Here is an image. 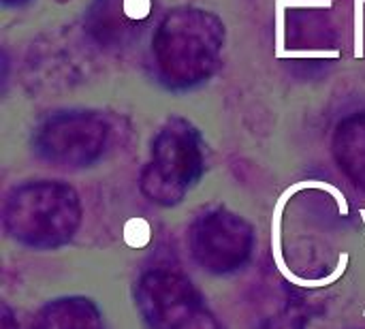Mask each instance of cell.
Instances as JSON below:
<instances>
[{
	"label": "cell",
	"instance_id": "1",
	"mask_svg": "<svg viewBox=\"0 0 365 329\" xmlns=\"http://www.w3.org/2000/svg\"><path fill=\"white\" fill-rule=\"evenodd\" d=\"M4 229L24 246L58 248L66 244L81 221L79 199L73 188L56 182L26 184L4 206Z\"/></svg>",
	"mask_w": 365,
	"mask_h": 329
},
{
	"label": "cell",
	"instance_id": "2",
	"mask_svg": "<svg viewBox=\"0 0 365 329\" xmlns=\"http://www.w3.org/2000/svg\"><path fill=\"white\" fill-rule=\"evenodd\" d=\"M135 298L150 329H220L192 283L175 272L143 274Z\"/></svg>",
	"mask_w": 365,
	"mask_h": 329
},
{
	"label": "cell",
	"instance_id": "3",
	"mask_svg": "<svg viewBox=\"0 0 365 329\" xmlns=\"http://www.w3.org/2000/svg\"><path fill=\"white\" fill-rule=\"evenodd\" d=\"M201 173V152L192 128L180 120L171 122L154 143V158L143 173V193L160 203L175 206Z\"/></svg>",
	"mask_w": 365,
	"mask_h": 329
},
{
	"label": "cell",
	"instance_id": "4",
	"mask_svg": "<svg viewBox=\"0 0 365 329\" xmlns=\"http://www.w3.org/2000/svg\"><path fill=\"white\" fill-rule=\"evenodd\" d=\"M250 225L225 210L203 214L190 229L192 257L212 274H229L242 268L250 255Z\"/></svg>",
	"mask_w": 365,
	"mask_h": 329
},
{
	"label": "cell",
	"instance_id": "5",
	"mask_svg": "<svg viewBox=\"0 0 365 329\" xmlns=\"http://www.w3.org/2000/svg\"><path fill=\"white\" fill-rule=\"evenodd\" d=\"M107 141V126L96 116H60L49 120L36 137L38 152L64 167L92 163Z\"/></svg>",
	"mask_w": 365,
	"mask_h": 329
},
{
	"label": "cell",
	"instance_id": "6",
	"mask_svg": "<svg viewBox=\"0 0 365 329\" xmlns=\"http://www.w3.org/2000/svg\"><path fill=\"white\" fill-rule=\"evenodd\" d=\"M304 188H321V191H327V193H329V195H334V199L338 201L340 212H342L344 216L349 214L346 197H344L336 186L327 184V182H299V184H295V186L287 188V191H284V195L278 199L276 210H274V227H272L274 261H276V265L280 268V272L287 276V280H289V283H293V285H299V287H327V285L336 283V280L346 272L349 255H340V263H338L336 272H334V274H329L327 278H321V280H306V278H299V276H295L293 272H289V270H287V263H284V259H282V250H280V223H282V212H284V208H287V201H289L295 193H299V191H304Z\"/></svg>",
	"mask_w": 365,
	"mask_h": 329
},
{
	"label": "cell",
	"instance_id": "7",
	"mask_svg": "<svg viewBox=\"0 0 365 329\" xmlns=\"http://www.w3.org/2000/svg\"><path fill=\"white\" fill-rule=\"evenodd\" d=\"M32 329H103L98 308L86 298L49 302L34 319Z\"/></svg>",
	"mask_w": 365,
	"mask_h": 329
},
{
	"label": "cell",
	"instance_id": "8",
	"mask_svg": "<svg viewBox=\"0 0 365 329\" xmlns=\"http://www.w3.org/2000/svg\"><path fill=\"white\" fill-rule=\"evenodd\" d=\"M336 156L355 184L365 188V118L340 124L336 135Z\"/></svg>",
	"mask_w": 365,
	"mask_h": 329
},
{
	"label": "cell",
	"instance_id": "9",
	"mask_svg": "<svg viewBox=\"0 0 365 329\" xmlns=\"http://www.w3.org/2000/svg\"><path fill=\"white\" fill-rule=\"evenodd\" d=\"M306 328V315L302 308H284L278 317H274L265 329H304Z\"/></svg>",
	"mask_w": 365,
	"mask_h": 329
},
{
	"label": "cell",
	"instance_id": "10",
	"mask_svg": "<svg viewBox=\"0 0 365 329\" xmlns=\"http://www.w3.org/2000/svg\"><path fill=\"white\" fill-rule=\"evenodd\" d=\"M364 2L355 0V58H364Z\"/></svg>",
	"mask_w": 365,
	"mask_h": 329
},
{
	"label": "cell",
	"instance_id": "11",
	"mask_svg": "<svg viewBox=\"0 0 365 329\" xmlns=\"http://www.w3.org/2000/svg\"><path fill=\"white\" fill-rule=\"evenodd\" d=\"M338 51H284L280 58H338Z\"/></svg>",
	"mask_w": 365,
	"mask_h": 329
},
{
	"label": "cell",
	"instance_id": "12",
	"mask_svg": "<svg viewBox=\"0 0 365 329\" xmlns=\"http://www.w3.org/2000/svg\"><path fill=\"white\" fill-rule=\"evenodd\" d=\"M0 319H2V329H19L17 328V323L13 321V315H11V310H9L6 304H2V315H0Z\"/></svg>",
	"mask_w": 365,
	"mask_h": 329
},
{
	"label": "cell",
	"instance_id": "13",
	"mask_svg": "<svg viewBox=\"0 0 365 329\" xmlns=\"http://www.w3.org/2000/svg\"><path fill=\"white\" fill-rule=\"evenodd\" d=\"M361 216H364V223H365V210H361Z\"/></svg>",
	"mask_w": 365,
	"mask_h": 329
},
{
	"label": "cell",
	"instance_id": "14",
	"mask_svg": "<svg viewBox=\"0 0 365 329\" xmlns=\"http://www.w3.org/2000/svg\"><path fill=\"white\" fill-rule=\"evenodd\" d=\"M364 315H365V313H364Z\"/></svg>",
	"mask_w": 365,
	"mask_h": 329
}]
</instances>
